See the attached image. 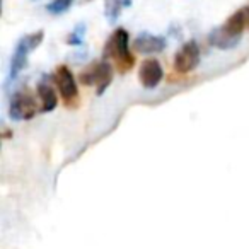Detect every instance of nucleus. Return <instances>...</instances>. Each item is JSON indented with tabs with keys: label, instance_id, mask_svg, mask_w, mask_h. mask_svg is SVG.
<instances>
[{
	"label": "nucleus",
	"instance_id": "1",
	"mask_svg": "<svg viewBox=\"0 0 249 249\" xmlns=\"http://www.w3.org/2000/svg\"><path fill=\"white\" fill-rule=\"evenodd\" d=\"M248 29L246 22V9L235 11L220 28L213 29L208 36V41L212 46L218 50H232L241 43L242 35Z\"/></svg>",
	"mask_w": 249,
	"mask_h": 249
},
{
	"label": "nucleus",
	"instance_id": "2",
	"mask_svg": "<svg viewBox=\"0 0 249 249\" xmlns=\"http://www.w3.org/2000/svg\"><path fill=\"white\" fill-rule=\"evenodd\" d=\"M104 60H114L118 70L121 73H126L135 65V56L130 52V35L126 29L118 28L109 38L106 39V45L103 48Z\"/></svg>",
	"mask_w": 249,
	"mask_h": 249
},
{
	"label": "nucleus",
	"instance_id": "3",
	"mask_svg": "<svg viewBox=\"0 0 249 249\" xmlns=\"http://www.w3.org/2000/svg\"><path fill=\"white\" fill-rule=\"evenodd\" d=\"M45 39V31H36L31 33V35L22 36L18 41V46L14 50V55H12L11 60V79H16V77L21 73V70L26 67L28 63V58L36 48L43 43Z\"/></svg>",
	"mask_w": 249,
	"mask_h": 249
},
{
	"label": "nucleus",
	"instance_id": "4",
	"mask_svg": "<svg viewBox=\"0 0 249 249\" xmlns=\"http://www.w3.org/2000/svg\"><path fill=\"white\" fill-rule=\"evenodd\" d=\"M38 114V103H36V97L31 94V90L22 87L18 92L12 96L11 107H9V116L12 120L18 121H26L33 120V118Z\"/></svg>",
	"mask_w": 249,
	"mask_h": 249
},
{
	"label": "nucleus",
	"instance_id": "5",
	"mask_svg": "<svg viewBox=\"0 0 249 249\" xmlns=\"http://www.w3.org/2000/svg\"><path fill=\"white\" fill-rule=\"evenodd\" d=\"M79 80L86 86H96L97 94H103L113 80V67L106 60L96 62L80 72Z\"/></svg>",
	"mask_w": 249,
	"mask_h": 249
},
{
	"label": "nucleus",
	"instance_id": "6",
	"mask_svg": "<svg viewBox=\"0 0 249 249\" xmlns=\"http://www.w3.org/2000/svg\"><path fill=\"white\" fill-rule=\"evenodd\" d=\"M53 79H55V84L58 87L63 103L67 106H75L77 101H79V87H77V80L73 77L72 70L67 65L56 67L55 73H53Z\"/></svg>",
	"mask_w": 249,
	"mask_h": 249
},
{
	"label": "nucleus",
	"instance_id": "7",
	"mask_svg": "<svg viewBox=\"0 0 249 249\" xmlns=\"http://www.w3.org/2000/svg\"><path fill=\"white\" fill-rule=\"evenodd\" d=\"M200 63V46L196 41H188L174 55V70L178 73L193 72Z\"/></svg>",
	"mask_w": 249,
	"mask_h": 249
},
{
	"label": "nucleus",
	"instance_id": "8",
	"mask_svg": "<svg viewBox=\"0 0 249 249\" xmlns=\"http://www.w3.org/2000/svg\"><path fill=\"white\" fill-rule=\"evenodd\" d=\"M164 77L162 65L159 63V60L156 58H147L142 62L139 69V80L145 89H156L160 84Z\"/></svg>",
	"mask_w": 249,
	"mask_h": 249
},
{
	"label": "nucleus",
	"instance_id": "9",
	"mask_svg": "<svg viewBox=\"0 0 249 249\" xmlns=\"http://www.w3.org/2000/svg\"><path fill=\"white\" fill-rule=\"evenodd\" d=\"M135 50L139 53H145V55H154V53H160L166 50L167 41L162 36L149 35V33H142L137 36L135 43H133Z\"/></svg>",
	"mask_w": 249,
	"mask_h": 249
},
{
	"label": "nucleus",
	"instance_id": "10",
	"mask_svg": "<svg viewBox=\"0 0 249 249\" xmlns=\"http://www.w3.org/2000/svg\"><path fill=\"white\" fill-rule=\"evenodd\" d=\"M38 99L41 103V111L43 113H50L56 107L58 104V96H56L55 89L52 87V84H48L46 80L38 84Z\"/></svg>",
	"mask_w": 249,
	"mask_h": 249
},
{
	"label": "nucleus",
	"instance_id": "11",
	"mask_svg": "<svg viewBox=\"0 0 249 249\" xmlns=\"http://www.w3.org/2000/svg\"><path fill=\"white\" fill-rule=\"evenodd\" d=\"M132 5V0H104V14L106 19L114 24L120 19L123 9H128Z\"/></svg>",
	"mask_w": 249,
	"mask_h": 249
},
{
	"label": "nucleus",
	"instance_id": "12",
	"mask_svg": "<svg viewBox=\"0 0 249 249\" xmlns=\"http://www.w3.org/2000/svg\"><path fill=\"white\" fill-rule=\"evenodd\" d=\"M72 4H73V0H52V2L46 5V11L53 16H58L69 11V9L72 7Z\"/></svg>",
	"mask_w": 249,
	"mask_h": 249
},
{
	"label": "nucleus",
	"instance_id": "13",
	"mask_svg": "<svg viewBox=\"0 0 249 249\" xmlns=\"http://www.w3.org/2000/svg\"><path fill=\"white\" fill-rule=\"evenodd\" d=\"M84 38H86V26H77L75 29H73L72 33L69 35V38H67V43L69 45H75V46H80L84 45Z\"/></svg>",
	"mask_w": 249,
	"mask_h": 249
},
{
	"label": "nucleus",
	"instance_id": "14",
	"mask_svg": "<svg viewBox=\"0 0 249 249\" xmlns=\"http://www.w3.org/2000/svg\"><path fill=\"white\" fill-rule=\"evenodd\" d=\"M246 9V22H248V29H249V7H244Z\"/></svg>",
	"mask_w": 249,
	"mask_h": 249
}]
</instances>
